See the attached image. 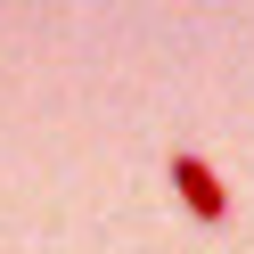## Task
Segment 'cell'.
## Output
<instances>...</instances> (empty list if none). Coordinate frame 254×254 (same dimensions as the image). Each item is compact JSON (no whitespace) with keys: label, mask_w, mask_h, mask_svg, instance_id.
<instances>
[{"label":"cell","mask_w":254,"mask_h":254,"mask_svg":"<svg viewBox=\"0 0 254 254\" xmlns=\"http://www.w3.org/2000/svg\"><path fill=\"white\" fill-rule=\"evenodd\" d=\"M172 197H181L189 221H205V230H213V221H230V189L213 181V164H205L197 148H172Z\"/></svg>","instance_id":"6da1fadb"}]
</instances>
